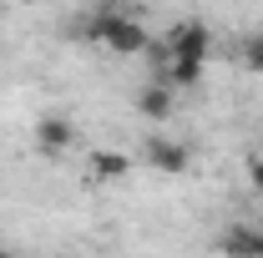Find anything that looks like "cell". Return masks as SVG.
<instances>
[{
	"instance_id": "obj_1",
	"label": "cell",
	"mask_w": 263,
	"mask_h": 258,
	"mask_svg": "<svg viewBox=\"0 0 263 258\" xmlns=\"http://www.w3.org/2000/svg\"><path fill=\"white\" fill-rule=\"evenodd\" d=\"M86 35H91V41H101V46H111L117 56H137V51L147 46V31H142L137 10H122V5L97 10V15L86 21Z\"/></svg>"
},
{
	"instance_id": "obj_10",
	"label": "cell",
	"mask_w": 263,
	"mask_h": 258,
	"mask_svg": "<svg viewBox=\"0 0 263 258\" xmlns=\"http://www.w3.org/2000/svg\"><path fill=\"white\" fill-rule=\"evenodd\" d=\"M0 258H15V253H10V248H5V243H0Z\"/></svg>"
},
{
	"instance_id": "obj_5",
	"label": "cell",
	"mask_w": 263,
	"mask_h": 258,
	"mask_svg": "<svg viewBox=\"0 0 263 258\" xmlns=\"http://www.w3.org/2000/svg\"><path fill=\"white\" fill-rule=\"evenodd\" d=\"M137 112H142L147 122H167V117L177 112V91H172L167 81H157V76H152V81L137 91Z\"/></svg>"
},
{
	"instance_id": "obj_4",
	"label": "cell",
	"mask_w": 263,
	"mask_h": 258,
	"mask_svg": "<svg viewBox=\"0 0 263 258\" xmlns=\"http://www.w3.org/2000/svg\"><path fill=\"white\" fill-rule=\"evenodd\" d=\"M218 248H223V258H263V228L233 223V228H223Z\"/></svg>"
},
{
	"instance_id": "obj_3",
	"label": "cell",
	"mask_w": 263,
	"mask_h": 258,
	"mask_svg": "<svg viewBox=\"0 0 263 258\" xmlns=\"http://www.w3.org/2000/svg\"><path fill=\"white\" fill-rule=\"evenodd\" d=\"M142 162L147 167H157V172H187V142H172V137H147V147H142Z\"/></svg>"
},
{
	"instance_id": "obj_7",
	"label": "cell",
	"mask_w": 263,
	"mask_h": 258,
	"mask_svg": "<svg viewBox=\"0 0 263 258\" xmlns=\"http://www.w3.org/2000/svg\"><path fill=\"white\" fill-rule=\"evenodd\" d=\"M127 172H132V157H127V152H117V147H97V152H91V177L117 182V177H127Z\"/></svg>"
},
{
	"instance_id": "obj_8",
	"label": "cell",
	"mask_w": 263,
	"mask_h": 258,
	"mask_svg": "<svg viewBox=\"0 0 263 258\" xmlns=\"http://www.w3.org/2000/svg\"><path fill=\"white\" fill-rule=\"evenodd\" d=\"M243 66L263 76V35H248V41H243Z\"/></svg>"
},
{
	"instance_id": "obj_9",
	"label": "cell",
	"mask_w": 263,
	"mask_h": 258,
	"mask_svg": "<svg viewBox=\"0 0 263 258\" xmlns=\"http://www.w3.org/2000/svg\"><path fill=\"white\" fill-rule=\"evenodd\" d=\"M248 182L263 193V157H248Z\"/></svg>"
},
{
	"instance_id": "obj_2",
	"label": "cell",
	"mask_w": 263,
	"mask_h": 258,
	"mask_svg": "<svg viewBox=\"0 0 263 258\" xmlns=\"http://www.w3.org/2000/svg\"><path fill=\"white\" fill-rule=\"evenodd\" d=\"M162 51H167V61H202L208 66V56H213V31L202 21H177L167 31Z\"/></svg>"
},
{
	"instance_id": "obj_6",
	"label": "cell",
	"mask_w": 263,
	"mask_h": 258,
	"mask_svg": "<svg viewBox=\"0 0 263 258\" xmlns=\"http://www.w3.org/2000/svg\"><path fill=\"white\" fill-rule=\"evenodd\" d=\"M71 142H76L71 117H41V122H35V147H41L46 157H61Z\"/></svg>"
}]
</instances>
